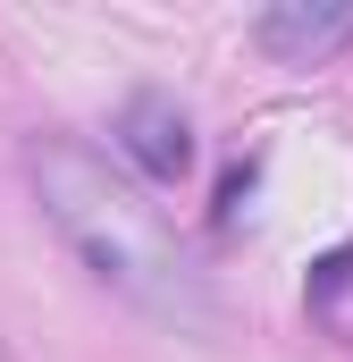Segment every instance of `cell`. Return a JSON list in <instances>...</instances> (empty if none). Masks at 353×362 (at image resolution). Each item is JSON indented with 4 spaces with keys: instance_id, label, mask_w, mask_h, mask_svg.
Segmentation results:
<instances>
[{
    "instance_id": "4",
    "label": "cell",
    "mask_w": 353,
    "mask_h": 362,
    "mask_svg": "<svg viewBox=\"0 0 353 362\" xmlns=\"http://www.w3.org/2000/svg\"><path fill=\"white\" fill-rule=\"evenodd\" d=\"M303 312H311V329H320L328 346H353V236L328 245V253L303 270Z\"/></svg>"
},
{
    "instance_id": "3",
    "label": "cell",
    "mask_w": 353,
    "mask_h": 362,
    "mask_svg": "<svg viewBox=\"0 0 353 362\" xmlns=\"http://www.w3.org/2000/svg\"><path fill=\"white\" fill-rule=\"evenodd\" d=\"M345 42H353V8H337V0H277L253 17V51L277 68H328Z\"/></svg>"
},
{
    "instance_id": "2",
    "label": "cell",
    "mask_w": 353,
    "mask_h": 362,
    "mask_svg": "<svg viewBox=\"0 0 353 362\" xmlns=\"http://www.w3.org/2000/svg\"><path fill=\"white\" fill-rule=\"evenodd\" d=\"M118 152L143 169L152 185H185L193 177V118L176 110V93H160V85H135L126 101H118Z\"/></svg>"
},
{
    "instance_id": "5",
    "label": "cell",
    "mask_w": 353,
    "mask_h": 362,
    "mask_svg": "<svg viewBox=\"0 0 353 362\" xmlns=\"http://www.w3.org/2000/svg\"><path fill=\"white\" fill-rule=\"evenodd\" d=\"M253 185H261V160H236V169L219 177V211H210V219H219V228H236V219H244V202H253Z\"/></svg>"
},
{
    "instance_id": "1",
    "label": "cell",
    "mask_w": 353,
    "mask_h": 362,
    "mask_svg": "<svg viewBox=\"0 0 353 362\" xmlns=\"http://www.w3.org/2000/svg\"><path fill=\"white\" fill-rule=\"evenodd\" d=\"M25 185H34L42 219L68 236V253H76L109 295H126V303L152 312V320H185V329L210 320V286L185 262L176 228L92 152L85 135H59V127H51V135H25Z\"/></svg>"
},
{
    "instance_id": "6",
    "label": "cell",
    "mask_w": 353,
    "mask_h": 362,
    "mask_svg": "<svg viewBox=\"0 0 353 362\" xmlns=\"http://www.w3.org/2000/svg\"><path fill=\"white\" fill-rule=\"evenodd\" d=\"M0 362H8V354H0Z\"/></svg>"
}]
</instances>
